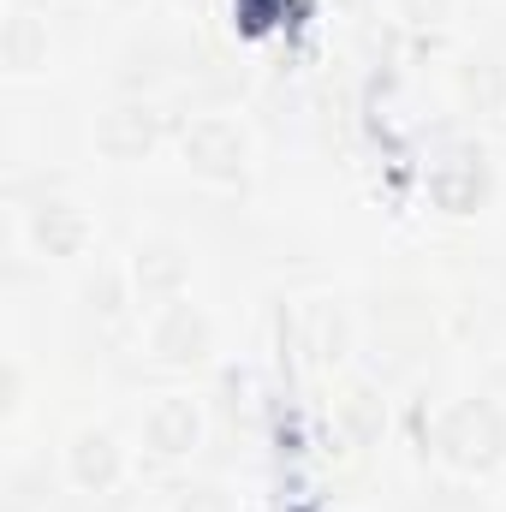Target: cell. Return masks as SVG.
I'll return each mask as SVG.
<instances>
[{
    "label": "cell",
    "mask_w": 506,
    "mask_h": 512,
    "mask_svg": "<svg viewBox=\"0 0 506 512\" xmlns=\"http://www.w3.org/2000/svg\"><path fill=\"white\" fill-rule=\"evenodd\" d=\"M18 393H24V376H18V364H6V411H18V405H24Z\"/></svg>",
    "instance_id": "5bb4252c"
},
{
    "label": "cell",
    "mask_w": 506,
    "mask_h": 512,
    "mask_svg": "<svg viewBox=\"0 0 506 512\" xmlns=\"http://www.w3.org/2000/svg\"><path fill=\"white\" fill-rule=\"evenodd\" d=\"M66 477L84 489V495H108L120 477H126V447L108 435V429H78L66 441Z\"/></svg>",
    "instance_id": "52a82bcc"
},
{
    "label": "cell",
    "mask_w": 506,
    "mask_h": 512,
    "mask_svg": "<svg viewBox=\"0 0 506 512\" xmlns=\"http://www.w3.org/2000/svg\"><path fill=\"white\" fill-rule=\"evenodd\" d=\"M173 512H233V501H227L221 489H185Z\"/></svg>",
    "instance_id": "4fadbf2b"
},
{
    "label": "cell",
    "mask_w": 506,
    "mask_h": 512,
    "mask_svg": "<svg viewBox=\"0 0 506 512\" xmlns=\"http://www.w3.org/2000/svg\"><path fill=\"white\" fill-rule=\"evenodd\" d=\"M155 143H161V114L149 102H114L96 120V149L108 161H143Z\"/></svg>",
    "instance_id": "ba28073f"
},
{
    "label": "cell",
    "mask_w": 506,
    "mask_h": 512,
    "mask_svg": "<svg viewBox=\"0 0 506 512\" xmlns=\"http://www.w3.org/2000/svg\"><path fill=\"white\" fill-rule=\"evenodd\" d=\"M0 60H6V72H36V66H48V24L36 18V12H6V24H0Z\"/></svg>",
    "instance_id": "30bf717a"
},
{
    "label": "cell",
    "mask_w": 506,
    "mask_h": 512,
    "mask_svg": "<svg viewBox=\"0 0 506 512\" xmlns=\"http://www.w3.org/2000/svg\"><path fill=\"white\" fill-rule=\"evenodd\" d=\"M429 197L441 215H477L483 197H489V161L471 155V149H453L429 167Z\"/></svg>",
    "instance_id": "5b68a950"
},
{
    "label": "cell",
    "mask_w": 506,
    "mask_h": 512,
    "mask_svg": "<svg viewBox=\"0 0 506 512\" xmlns=\"http://www.w3.org/2000/svg\"><path fill=\"white\" fill-rule=\"evenodd\" d=\"M131 292L143 298V304H173V298H185V286H191V256L179 251L173 239H143L137 251H131Z\"/></svg>",
    "instance_id": "277c9868"
},
{
    "label": "cell",
    "mask_w": 506,
    "mask_h": 512,
    "mask_svg": "<svg viewBox=\"0 0 506 512\" xmlns=\"http://www.w3.org/2000/svg\"><path fill=\"white\" fill-rule=\"evenodd\" d=\"M30 245L42 256H78L90 245V215L66 197H42L30 209Z\"/></svg>",
    "instance_id": "9c48e42d"
},
{
    "label": "cell",
    "mask_w": 506,
    "mask_h": 512,
    "mask_svg": "<svg viewBox=\"0 0 506 512\" xmlns=\"http://www.w3.org/2000/svg\"><path fill=\"white\" fill-rule=\"evenodd\" d=\"M340 423H346L358 441H376V435H381V399L370 393V387L346 393V405H340Z\"/></svg>",
    "instance_id": "7c38bea8"
},
{
    "label": "cell",
    "mask_w": 506,
    "mask_h": 512,
    "mask_svg": "<svg viewBox=\"0 0 506 512\" xmlns=\"http://www.w3.org/2000/svg\"><path fill=\"white\" fill-rule=\"evenodd\" d=\"M149 352L173 370H191L215 352V322L191 304V298H173V304H155L149 316Z\"/></svg>",
    "instance_id": "3957f363"
},
{
    "label": "cell",
    "mask_w": 506,
    "mask_h": 512,
    "mask_svg": "<svg viewBox=\"0 0 506 512\" xmlns=\"http://www.w3.org/2000/svg\"><path fill=\"white\" fill-rule=\"evenodd\" d=\"M197 441H203V405H197L191 393H161V399L143 411V447H149V453L185 459Z\"/></svg>",
    "instance_id": "8992f818"
},
{
    "label": "cell",
    "mask_w": 506,
    "mask_h": 512,
    "mask_svg": "<svg viewBox=\"0 0 506 512\" xmlns=\"http://www.w3.org/2000/svg\"><path fill=\"white\" fill-rule=\"evenodd\" d=\"M179 155L203 179H239L245 161H251V131L239 120H227V114H197L179 137Z\"/></svg>",
    "instance_id": "7a4b0ae2"
},
{
    "label": "cell",
    "mask_w": 506,
    "mask_h": 512,
    "mask_svg": "<svg viewBox=\"0 0 506 512\" xmlns=\"http://www.w3.org/2000/svg\"><path fill=\"white\" fill-rule=\"evenodd\" d=\"M435 453L453 459L459 471H495L506 459V405L495 399H459L441 429H435Z\"/></svg>",
    "instance_id": "6da1fadb"
},
{
    "label": "cell",
    "mask_w": 506,
    "mask_h": 512,
    "mask_svg": "<svg viewBox=\"0 0 506 512\" xmlns=\"http://www.w3.org/2000/svg\"><path fill=\"white\" fill-rule=\"evenodd\" d=\"M6 512H24V507H6Z\"/></svg>",
    "instance_id": "2e32d148"
},
{
    "label": "cell",
    "mask_w": 506,
    "mask_h": 512,
    "mask_svg": "<svg viewBox=\"0 0 506 512\" xmlns=\"http://www.w3.org/2000/svg\"><path fill=\"white\" fill-rule=\"evenodd\" d=\"M108 6H131V0H108Z\"/></svg>",
    "instance_id": "9a60e30c"
},
{
    "label": "cell",
    "mask_w": 506,
    "mask_h": 512,
    "mask_svg": "<svg viewBox=\"0 0 506 512\" xmlns=\"http://www.w3.org/2000/svg\"><path fill=\"white\" fill-rule=\"evenodd\" d=\"M126 298H131V274H114V268H102V274L84 286V304H90L96 316H108V322L126 310Z\"/></svg>",
    "instance_id": "8fae6325"
}]
</instances>
